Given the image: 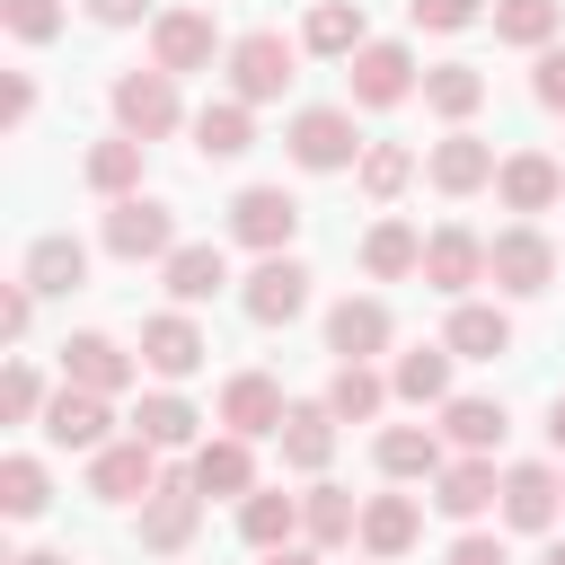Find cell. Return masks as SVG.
<instances>
[{"mask_svg":"<svg viewBox=\"0 0 565 565\" xmlns=\"http://www.w3.org/2000/svg\"><path fill=\"white\" fill-rule=\"evenodd\" d=\"M141 9H150V0H88V18H97V26H132Z\"/></svg>","mask_w":565,"mask_h":565,"instance_id":"obj_50","label":"cell"},{"mask_svg":"<svg viewBox=\"0 0 565 565\" xmlns=\"http://www.w3.org/2000/svg\"><path fill=\"white\" fill-rule=\"evenodd\" d=\"M238 539L265 556V547H291L300 539V494H274V486H256V494H238Z\"/></svg>","mask_w":565,"mask_h":565,"instance_id":"obj_27","label":"cell"},{"mask_svg":"<svg viewBox=\"0 0 565 565\" xmlns=\"http://www.w3.org/2000/svg\"><path fill=\"white\" fill-rule=\"evenodd\" d=\"M547 441H556V450H565V397H556V406H547Z\"/></svg>","mask_w":565,"mask_h":565,"instance_id":"obj_53","label":"cell"},{"mask_svg":"<svg viewBox=\"0 0 565 565\" xmlns=\"http://www.w3.org/2000/svg\"><path fill=\"white\" fill-rule=\"evenodd\" d=\"M194 530H203V486H194V468H159V486L141 494V547H150V556H177V547H194Z\"/></svg>","mask_w":565,"mask_h":565,"instance_id":"obj_1","label":"cell"},{"mask_svg":"<svg viewBox=\"0 0 565 565\" xmlns=\"http://www.w3.org/2000/svg\"><path fill=\"white\" fill-rule=\"evenodd\" d=\"M415 88H424V71H415L406 44H380V35H371V44L353 53V106H406Z\"/></svg>","mask_w":565,"mask_h":565,"instance_id":"obj_10","label":"cell"},{"mask_svg":"<svg viewBox=\"0 0 565 565\" xmlns=\"http://www.w3.org/2000/svg\"><path fill=\"white\" fill-rule=\"evenodd\" d=\"M539 565H565V539H556V547H547V556H539Z\"/></svg>","mask_w":565,"mask_h":565,"instance_id":"obj_54","label":"cell"},{"mask_svg":"<svg viewBox=\"0 0 565 565\" xmlns=\"http://www.w3.org/2000/svg\"><path fill=\"white\" fill-rule=\"evenodd\" d=\"M433 503H441L450 521H477L486 503H503V477H494V459H486V450H468V459H450V468L433 477Z\"/></svg>","mask_w":565,"mask_h":565,"instance_id":"obj_21","label":"cell"},{"mask_svg":"<svg viewBox=\"0 0 565 565\" xmlns=\"http://www.w3.org/2000/svg\"><path fill=\"white\" fill-rule=\"evenodd\" d=\"M26 327H35V282H26V274H18V282H9V291H0V335H9V344H18V335H26Z\"/></svg>","mask_w":565,"mask_h":565,"instance_id":"obj_46","label":"cell"},{"mask_svg":"<svg viewBox=\"0 0 565 565\" xmlns=\"http://www.w3.org/2000/svg\"><path fill=\"white\" fill-rule=\"evenodd\" d=\"M0 26L18 44H53L62 35V0H0Z\"/></svg>","mask_w":565,"mask_h":565,"instance_id":"obj_43","label":"cell"},{"mask_svg":"<svg viewBox=\"0 0 565 565\" xmlns=\"http://www.w3.org/2000/svg\"><path fill=\"white\" fill-rule=\"evenodd\" d=\"M388 300H335L327 309V353L335 362H371V353H388Z\"/></svg>","mask_w":565,"mask_h":565,"instance_id":"obj_19","label":"cell"},{"mask_svg":"<svg viewBox=\"0 0 565 565\" xmlns=\"http://www.w3.org/2000/svg\"><path fill=\"white\" fill-rule=\"evenodd\" d=\"M159 282H168V300H177V309H203V300L230 282V256H221L212 238H194V247H168V256H159Z\"/></svg>","mask_w":565,"mask_h":565,"instance_id":"obj_18","label":"cell"},{"mask_svg":"<svg viewBox=\"0 0 565 565\" xmlns=\"http://www.w3.org/2000/svg\"><path fill=\"white\" fill-rule=\"evenodd\" d=\"M362 274H371V282H406V274H424V238H415L406 221H371V230H362Z\"/></svg>","mask_w":565,"mask_h":565,"instance_id":"obj_28","label":"cell"},{"mask_svg":"<svg viewBox=\"0 0 565 565\" xmlns=\"http://www.w3.org/2000/svg\"><path fill=\"white\" fill-rule=\"evenodd\" d=\"M291 230H300V203H291L282 185H238V194H230V238H238V247L282 256Z\"/></svg>","mask_w":565,"mask_h":565,"instance_id":"obj_8","label":"cell"},{"mask_svg":"<svg viewBox=\"0 0 565 565\" xmlns=\"http://www.w3.org/2000/svg\"><path fill=\"white\" fill-rule=\"evenodd\" d=\"M62 380H79V388H106V397H115V388L132 380V353H124L115 335H97V327H88V335H71V344H62Z\"/></svg>","mask_w":565,"mask_h":565,"instance_id":"obj_25","label":"cell"},{"mask_svg":"<svg viewBox=\"0 0 565 565\" xmlns=\"http://www.w3.org/2000/svg\"><path fill=\"white\" fill-rule=\"evenodd\" d=\"M282 141H291V159H300L309 177H335V168H353V159L371 150V141L353 132V106H300Z\"/></svg>","mask_w":565,"mask_h":565,"instance_id":"obj_3","label":"cell"},{"mask_svg":"<svg viewBox=\"0 0 565 565\" xmlns=\"http://www.w3.org/2000/svg\"><path fill=\"white\" fill-rule=\"evenodd\" d=\"M238 309L256 318V327H291L300 309H309V265L282 247V256H256V274L238 282Z\"/></svg>","mask_w":565,"mask_h":565,"instance_id":"obj_6","label":"cell"},{"mask_svg":"<svg viewBox=\"0 0 565 565\" xmlns=\"http://www.w3.org/2000/svg\"><path fill=\"white\" fill-rule=\"evenodd\" d=\"M494 194H503V212H556L565 168H556L547 150H512V159L494 168Z\"/></svg>","mask_w":565,"mask_h":565,"instance_id":"obj_17","label":"cell"},{"mask_svg":"<svg viewBox=\"0 0 565 565\" xmlns=\"http://www.w3.org/2000/svg\"><path fill=\"white\" fill-rule=\"evenodd\" d=\"M194 424H203V415H194L177 388H150V397H141V415H132V433H141L150 450H185V441H194Z\"/></svg>","mask_w":565,"mask_h":565,"instance_id":"obj_38","label":"cell"},{"mask_svg":"<svg viewBox=\"0 0 565 565\" xmlns=\"http://www.w3.org/2000/svg\"><path fill=\"white\" fill-rule=\"evenodd\" d=\"M0 415H9V424H35V415H44V380H35L26 362L0 371Z\"/></svg>","mask_w":565,"mask_h":565,"instance_id":"obj_44","label":"cell"},{"mask_svg":"<svg viewBox=\"0 0 565 565\" xmlns=\"http://www.w3.org/2000/svg\"><path fill=\"white\" fill-rule=\"evenodd\" d=\"M406 18H415V26H433V35H459V26H477V18H486V0H406Z\"/></svg>","mask_w":565,"mask_h":565,"instance_id":"obj_45","label":"cell"},{"mask_svg":"<svg viewBox=\"0 0 565 565\" xmlns=\"http://www.w3.org/2000/svg\"><path fill=\"white\" fill-rule=\"evenodd\" d=\"M18 274H26L35 291H79V282H88V247L53 230V238H35V247H26V265H18Z\"/></svg>","mask_w":565,"mask_h":565,"instance_id":"obj_33","label":"cell"},{"mask_svg":"<svg viewBox=\"0 0 565 565\" xmlns=\"http://www.w3.org/2000/svg\"><path fill=\"white\" fill-rule=\"evenodd\" d=\"M44 503H53V477H44V459L9 450V459H0V512H9V521H35Z\"/></svg>","mask_w":565,"mask_h":565,"instance_id":"obj_41","label":"cell"},{"mask_svg":"<svg viewBox=\"0 0 565 565\" xmlns=\"http://www.w3.org/2000/svg\"><path fill=\"white\" fill-rule=\"evenodd\" d=\"M556 18H565V0H494V35L521 44V53H547L556 44Z\"/></svg>","mask_w":565,"mask_h":565,"instance_id":"obj_39","label":"cell"},{"mask_svg":"<svg viewBox=\"0 0 565 565\" xmlns=\"http://www.w3.org/2000/svg\"><path fill=\"white\" fill-rule=\"evenodd\" d=\"M353 185H362L371 203H397V194L415 185V150H406V141H371V150L353 159Z\"/></svg>","mask_w":565,"mask_h":565,"instance_id":"obj_36","label":"cell"},{"mask_svg":"<svg viewBox=\"0 0 565 565\" xmlns=\"http://www.w3.org/2000/svg\"><path fill=\"white\" fill-rule=\"evenodd\" d=\"M486 282H494V291H512V300H530V291H547V282H556V247H547L530 221H512V230H494V238H486Z\"/></svg>","mask_w":565,"mask_h":565,"instance_id":"obj_5","label":"cell"},{"mask_svg":"<svg viewBox=\"0 0 565 565\" xmlns=\"http://www.w3.org/2000/svg\"><path fill=\"white\" fill-rule=\"evenodd\" d=\"M221 62H230V97L265 106V97H282V88H291V71H300V44H291V35H274V26H256V35H238Z\"/></svg>","mask_w":565,"mask_h":565,"instance_id":"obj_2","label":"cell"},{"mask_svg":"<svg viewBox=\"0 0 565 565\" xmlns=\"http://www.w3.org/2000/svg\"><path fill=\"white\" fill-rule=\"evenodd\" d=\"M194 150H203V159H238V150H256V115H247V97H212V106L194 115Z\"/></svg>","mask_w":565,"mask_h":565,"instance_id":"obj_32","label":"cell"},{"mask_svg":"<svg viewBox=\"0 0 565 565\" xmlns=\"http://www.w3.org/2000/svg\"><path fill=\"white\" fill-rule=\"evenodd\" d=\"M274 441H282V468H300V477H318V468L335 459V406H327V397H318V406H291Z\"/></svg>","mask_w":565,"mask_h":565,"instance_id":"obj_23","label":"cell"},{"mask_svg":"<svg viewBox=\"0 0 565 565\" xmlns=\"http://www.w3.org/2000/svg\"><path fill=\"white\" fill-rule=\"evenodd\" d=\"M141 150H150V141H132V132L97 141V150H88V185H97L106 203H115V194H132V185H141Z\"/></svg>","mask_w":565,"mask_h":565,"instance_id":"obj_42","label":"cell"},{"mask_svg":"<svg viewBox=\"0 0 565 565\" xmlns=\"http://www.w3.org/2000/svg\"><path fill=\"white\" fill-rule=\"evenodd\" d=\"M380 468L388 477H441L450 459H441V433L433 424H388L380 433Z\"/></svg>","mask_w":565,"mask_h":565,"instance_id":"obj_35","label":"cell"},{"mask_svg":"<svg viewBox=\"0 0 565 565\" xmlns=\"http://www.w3.org/2000/svg\"><path fill=\"white\" fill-rule=\"evenodd\" d=\"M362 44H371L362 0H318V9H309V26H300V53H327V62H353Z\"/></svg>","mask_w":565,"mask_h":565,"instance_id":"obj_24","label":"cell"},{"mask_svg":"<svg viewBox=\"0 0 565 565\" xmlns=\"http://www.w3.org/2000/svg\"><path fill=\"white\" fill-rule=\"evenodd\" d=\"M424 106H433L441 124H468V115L486 106V71H477V62H433V71H424Z\"/></svg>","mask_w":565,"mask_h":565,"instance_id":"obj_31","label":"cell"},{"mask_svg":"<svg viewBox=\"0 0 565 565\" xmlns=\"http://www.w3.org/2000/svg\"><path fill=\"white\" fill-rule=\"evenodd\" d=\"M327 406H335V424H371V415L388 406V380H380L371 362H335V380H327Z\"/></svg>","mask_w":565,"mask_h":565,"instance_id":"obj_37","label":"cell"},{"mask_svg":"<svg viewBox=\"0 0 565 565\" xmlns=\"http://www.w3.org/2000/svg\"><path fill=\"white\" fill-rule=\"evenodd\" d=\"M97 238H106V256H124V265H150V256H168V247H177V212H168L159 194H115Z\"/></svg>","mask_w":565,"mask_h":565,"instance_id":"obj_4","label":"cell"},{"mask_svg":"<svg viewBox=\"0 0 565 565\" xmlns=\"http://www.w3.org/2000/svg\"><path fill=\"white\" fill-rule=\"evenodd\" d=\"M530 97L565 115V44H547V53H539V71H530Z\"/></svg>","mask_w":565,"mask_h":565,"instance_id":"obj_47","label":"cell"},{"mask_svg":"<svg viewBox=\"0 0 565 565\" xmlns=\"http://www.w3.org/2000/svg\"><path fill=\"white\" fill-rule=\"evenodd\" d=\"M450 344H415V353H397V371H388V388L406 397V406H433V397H450Z\"/></svg>","mask_w":565,"mask_h":565,"instance_id":"obj_34","label":"cell"},{"mask_svg":"<svg viewBox=\"0 0 565 565\" xmlns=\"http://www.w3.org/2000/svg\"><path fill=\"white\" fill-rule=\"evenodd\" d=\"M26 115H35V79H26V71H9V88H0V124L18 132Z\"/></svg>","mask_w":565,"mask_h":565,"instance_id":"obj_49","label":"cell"},{"mask_svg":"<svg viewBox=\"0 0 565 565\" xmlns=\"http://www.w3.org/2000/svg\"><path fill=\"white\" fill-rule=\"evenodd\" d=\"M556 503H565V477H556L547 459L503 468V521H512V530H556Z\"/></svg>","mask_w":565,"mask_h":565,"instance_id":"obj_16","label":"cell"},{"mask_svg":"<svg viewBox=\"0 0 565 565\" xmlns=\"http://www.w3.org/2000/svg\"><path fill=\"white\" fill-rule=\"evenodd\" d=\"M441 565H512V556H503V539L468 530V539H450V556H441Z\"/></svg>","mask_w":565,"mask_h":565,"instance_id":"obj_48","label":"cell"},{"mask_svg":"<svg viewBox=\"0 0 565 565\" xmlns=\"http://www.w3.org/2000/svg\"><path fill=\"white\" fill-rule=\"evenodd\" d=\"M494 168H503L494 141H477L468 124H450V132L433 141V159H424V177H433L441 194H477V185H494Z\"/></svg>","mask_w":565,"mask_h":565,"instance_id":"obj_13","label":"cell"},{"mask_svg":"<svg viewBox=\"0 0 565 565\" xmlns=\"http://www.w3.org/2000/svg\"><path fill=\"white\" fill-rule=\"evenodd\" d=\"M106 388H79V380H62L53 397H44V441H62V450H106Z\"/></svg>","mask_w":565,"mask_h":565,"instance_id":"obj_12","label":"cell"},{"mask_svg":"<svg viewBox=\"0 0 565 565\" xmlns=\"http://www.w3.org/2000/svg\"><path fill=\"white\" fill-rule=\"evenodd\" d=\"M318 556H327V547H300V539H291V547H265V565H318Z\"/></svg>","mask_w":565,"mask_h":565,"instance_id":"obj_51","label":"cell"},{"mask_svg":"<svg viewBox=\"0 0 565 565\" xmlns=\"http://www.w3.org/2000/svg\"><path fill=\"white\" fill-rule=\"evenodd\" d=\"M9 565H71L62 547H26V556H9Z\"/></svg>","mask_w":565,"mask_h":565,"instance_id":"obj_52","label":"cell"},{"mask_svg":"<svg viewBox=\"0 0 565 565\" xmlns=\"http://www.w3.org/2000/svg\"><path fill=\"white\" fill-rule=\"evenodd\" d=\"M441 344H450L459 362H494V353H512V318H503L494 300H459L450 327H441Z\"/></svg>","mask_w":565,"mask_h":565,"instance_id":"obj_22","label":"cell"},{"mask_svg":"<svg viewBox=\"0 0 565 565\" xmlns=\"http://www.w3.org/2000/svg\"><path fill=\"white\" fill-rule=\"evenodd\" d=\"M424 282H433L441 300H468V282H486V238L459 230V221H441V230L424 238Z\"/></svg>","mask_w":565,"mask_h":565,"instance_id":"obj_11","label":"cell"},{"mask_svg":"<svg viewBox=\"0 0 565 565\" xmlns=\"http://www.w3.org/2000/svg\"><path fill=\"white\" fill-rule=\"evenodd\" d=\"M115 124L132 132V141H168L177 132V71H124L115 79Z\"/></svg>","mask_w":565,"mask_h":565,"instance_id":"obj_7","label":"cell"},{"mask_svg":"<svg viewBox=\"0 0 565 565\" xmlns=\"http://www.w3.org/2000/svg\"><path fill=\"white\" fill-rule=\"evenodd\" d=\"M441 433L459 450H494L503 441V397H441Z\"/></svg>","mask_w":565,"mask_h":565,"instance_id":"obj_40","label":"cell"},{"mask_svg":"<svg viewBox=\"0 0 565 565\" xmlns=\"http://www.w3.org/2000/svg\"><path fill=\"white\" fill-rule=\"evenodd\" d=\"M282 415H291V406H282V388H274L265 371H238V380L221 388V424H230V433H247V441L282 433Z\"/></svg>","mask_w":565,"mask_h":565,"instance_id":"obj_20","label":"cell"},{"mask_svg":"<svg viewBox=\"0 0 565 565\" xmlns=\"http://www.w3.org/2000/svg\"><path fill=\"white\" fill-rule=\"evenodd\" d=\"M212 53H221V26H212V9H159L150 18V62L159 71H212Z\"/></svg>","mask_w":565,"mask_h":565,"instance_id":"obj_9","label":"cell"},{"mask_svg":"<svg viewBox=\"0 0 565 565\" xmlns=\"http://www.w3.org/2000/svg\"><path fill=\"white\" fill-rule=\"evenodd\" d=\"M194 486L203 494H256V450H247V433H221V441H203L194 450Z\"/></svg>","mask_w":565,"mask_h":565,"instance_id":"obj_26","label":"cell"},{"mask_svg":"<svg viewBox=\"0 0 565 565\" xmlns=\"http://www.w3.org/2000/svg\"><path fill=\"white\" fill-rule=\"evenodd\" d=\"M300 539H309V547H344V539H362V503H353L344 486H309V494H300Z\"/></svg>","mask_w":565,"mask_h":565,"instance_id":"obj_29","label":"cell"},{"mask_svg":"<svg viewBox=\"0 0 565 565\" xmlns=\"http://www.w3.org/2000/svg\"><path fill=\"white\" fill-rule=\"evenodd\" d=\"M88 486L106 494V503H141L150 486H159V450L132 433V441H106V450H88Z\"/></svg>","mask_w":565,"mask_h":565,"instance_id":"obj_15","label":"cell"},{"mask_svg":"<svg viewBox=\"0 0 565 565\" xmlns=\"http://www.w3.org/2000/svg\"><path fill=\"white\" fill-rule=\"evenodd\" d=\"M415 530H424L415 494H371V503H362V556H406Z\"/></svg>","mask_w":565,"mask_h":565,"instance_id":"obj_30","label":"cell"},{"mask_svg":"<svg viewBox=\"0 0 565 565\" xmlns=\"http://www.w3.org/2000/svg\"><path fill=\"white\" fill-rule=\"evenodd\" d=\"M203 327L185 318V309H159V318H141V362L159 371V380H194L203 371Z\"/></svg>","mask_w":565,"mask_h":565,"instance_id":"obj_14","label":"cell"}]
</instances>
